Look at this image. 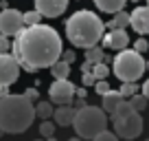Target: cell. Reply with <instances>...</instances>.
<instances>
[{"mask_svg":"<svg viewBox=\"0 0 149 141\" xmlns=\"http://www.w3.org/2000/svg\"><path fill=\"white\" fill-rule=\"evenodd\" d=\"M13 57L24 70L33 73L40 68H51L61 57V38L48 24L24 27L13 40Z\"/></svg>","mask_w":149,"mask_h":141,"instance_id":"cell-1","label":"cell"},{"mask_svg":"<svg viewBox=\"0 0 149 141\" xmlns=\"http://www.w3.org/2000/svg\"><path fill=\"white\" fill-rule=\"evenodd\" d=\"M35 104L26 95H5L0 97V128L9 135L29 130L35 119Z\"/></svg>","mask_w":149,"mask_h":141,"instance_id":"cell-2","label":"cell"},{"mask_svg":"<svg viewBox=\"0 0 149 141\" xmlns=\"http://www.w3.org/2000/svg\"><path fill=\"white\" fill-rule=\"evenodd\" d=\"M66 35L74 47L88 49L101 42L105 35V24L92 11H77L66 20Z\"/></svg>","mask_w":149,"mask_h":141,"instance_id":"cell-3","label":"cell"},{"mask_svg":"<svg viewBox=\"0 0 149 141\" xmlns=\"http://www.w3.org/2000/svg\"><path fill=\"white\" fill-rule=\"evenodd\" d=\"M72 128L77 130V137H81V139H94L101 130L107 128V113L99 106L84 104L74 113Z\"/></svg>","mask_w":149,"mask_h":141,"instance_id":"cell-4","label":"cell"},{"mask_svg":"<svg viewBox=\"0 0 149 141\" xmlns=\"http://www.w3.org/2000/svg\"><path fill=\"white\" fill-rule=\"evenodd\" d=\"M145 64L147 62L143 60V53H138L136 49H123L112 60V70H114V75L121 82H136L147 70Z\"/></svg>","mask_w":149,"mask_h":141,"instance_id":"cell-5","label":"cell"},{"mask_svg":"<svg viewBox=\"0 0 149 141\" xmlns=\"http://www.w3.org/2000/svg\"><path fill=\"white\" fill-rule=\"evenodd\" d=\"M143 117L140 113H132L130 117H123V119H114L112 126H114V132H116L121 139H136V137L143 132Z\"/></svg>","mask_w":149,"mask_h":141,"instance_id":"cell-6","label":"cell"},{"mask_svg":"<svg viewBox=\"0 0 149 141\" xmlns=\"http://www.w3.org/2000/svg\"><path fill=\"white\" fill-rule=\"evenodd\" d=\"M20 62L9 53H0V88H9L20 77Z\"/></svg>","mask_w":149,"mask_h":141,"instance_id":"cell-7","label":"cell"},{"mask_svg":"<svg viewBox=\"0 0 149 141\" xmlns=\"http://www.w3.org/2000/svg\"><path fill=\"white\" fill-rule=\"evenodd\" d=\"M24 29V13L18 9H2L0 11V33L5 35H18Z\"/></svg>","mask_w":149,"mask_h":141,"instance_id":"cell-8","label":"cell"},{"mask_svg":"<svg viewBox=\"0 0 149 141\" xmlns=\"http://www.w3.org/2000/svg\"><path fill=\"white\" fill-rule=\"evenodd\" d=\"M74 88H77V86L70 80H55L51 84V88H48V97H51V102L57 104V106H61V104H72Z\"/></svg>","mask_w":149,"mask_h":141,"instance_id":"cell-9","label":"cell"},{"mask_svg":"<svg viewBox=\"0 0 149 141\" xmlns=\"http://www.w3.org/2000/svg\"><path fill=\"white\" fill-rule=\"evenodd\" d=\"M68 7V0H35V9L44 18H59Z\"/></svg>","mask_w":149,"mask_h":141,"instance_id":"cell-10","label":"cell"},{"mask_svg":"<svg viewBox=\"0 0 149 141\" xmlns=\"http://www.w3.org/2000/svg\"><path fill=\"white\" fill-rule=\"evenodd\" d=\"M130 44V35L125 29H110V33L103 35V47L112 49V51H123Z\"/></svg>","mask_w":149,"mask_h":141,"instance_id":"cell-11","label":"cell"},{"mask_svg":"<svg viewBox=\"0 0 149 141\" xmlns=\"http://www.w3.org/2000/svg\"><path fill=\"white\" fill-rule=\"evenodd\" d=\"M130 27L136 33H140V35L149 33V7H136L130 13Z\"/></svg>","mask_w":149,"mask_h":141,"instance_id":"cell-12","label":"cell"},{"mask_svg":"<svg viewBox=\"0 0 149 141\" xmlns=\"http://www.w3.org/2000/svg\"><path fill=\"white\" fill-rule=\"evenodd\" d=\"M74 113H77V108H74L72 104H61V106H57V108H55V113H53V119H55L57 126L66 128V126H72Z\"/></svg>","mask_w":149,"mask_h":141,"instance_id":"cell-13","label":"cell"},{"mask_svg":"<svg viewBox=\"0 0 149 141\" xmlns=\"http://www.w3.org/2000/svg\"><path fill=\"white\" fill-rule=\"evenodd\" d=\"M101 97H103L101 108L105 110V113H110V115H112V110L118 106V102L123 99V95L118 93V90H107V93H105V95H101Z\"/></svg>","mask_w":149,"mask_h":141,"instance_id":"cell-14","label":"cell"},{"mask_svg":"<svg viewBox=\"0 0 149 141\" xmlns=\"http://www.w3.org/2000/svg\"><path fill=\"white\" fill-rule=\"evenodd\" d=\"M125 2L127 0H94L97 9H101L103 13H116L125 7Z\"/></svg>","mask_w":149,"mask_h":141,"instance_id":"cell-15","label":"cell"},{"mask_svg":"<svg viewBox=\"0 0 149 141\" xmlns=\"http://www.w3.org/2000/svg\"><path fill=\"white\" fill-rule=\"evenodd\" d=\"M132 113H136V110H134V106H132V102H130V99H125V97H123L121 102H118V106H116L114 110H112V121H114V119L130 117Z\"/></svg>","mask_w":149,"mask_h":141,"instance_id":"cell-16","label":"cell"},{"mask_svg":"<svg viewBox=\"0 0 149 141\" xmlns=\"http://www.w3.org/2000/svg\"><path fill=\"white\" fill-rule=\"evenodd\" d=\"M51 73H53V77H55V80H68V75H70V64L59 57V60L51 66Z\"/></svg>","mask_w":149,"mask_h":141,"instance_id":"cell-17","label":"cell"},{"mask_svg":"<svg viewBox=\"0 0 149 141\" xmlns=\"http://www.w3.org/2000/svg\"><path fill=\"white\" fill-rule=\"evenodd\" d=\"M107 27L110 29H125V27H130V13H127V11H116V13H114V18L110 20V22H107Z\"/></svg>","mask_w":149,"mask_h":141,"instance_id":"cell-18","label":"cell"},{"mask_svg":"<svg viewBox=\"0 0 149 141\" xmlns=\"http://www.w3.org/2000/svg\"><path fill=\"white\" fill-rule=\"evenodd\" d=\"M103 57H105V53H103V49L99 47V44H94V47H88V49H86V60L92 62V64H97V62H103Z\"/></svg>","mask_w":149,"mask_h":141,"instance_id":"cell-19","label":"cell"},{"mask_svg":"<svg viewBox=\"0 0 149 141\" xmlns=\"http://www.w3.org/2000/svg\"><path fill=\"white\" fill-rule=\"evenodd\" d=\"M53 102H40L35 104V115L37 117H42V119H51L53 117Z\"/></svg>","mask_w":149,"mask_h":141,"instance_id":"cell-20","label":"cell"},{"mask_svg":"<svg viewBox=\"0 0 149 141\" xmlns=\"http://www.w3.org/2000/svg\"><path fill=\"white\" fill-rule=\"evenodd\" d=\"M130 102H132V106H134L136 113H143V110L147 108V102H149V99L145 97V95H132Z\"/></svg>","mask_w":149,"mask_h":141,"instance_id":"cell-21","label":"cell"},{"mask_svg":"<svg viewBox=\"0 0 149 141\" xmlns=\"http://www.w3.org/2000/svg\"><path fill=\"white\" fill-rule=\"evenodd\" d=\"M42 18H44V16L40 13L37 9H33V11H26V13H24V24H26V27H33V24H40V22H42Z\"/></svg>","mask_w":149,"mask_h":141,"instance_id":"cell-22","label":"cell"},{"mask_svg":"<svg viewBox=\"0 0 149 141\" xmlns=\"http://www.w3.org/2000/svg\"><path fill=\"white\" fill-rule=\"evenodd\" d=\"M136 88H138V86H136V82H123V86L118 88V93H121L125 99H130L132 95H136Z\"/></svg>","mask_w":149,"mask_h":141,"instance_id":"cell-23","label":"cell"},{"mask_svg":"<svg viewBox=\"0 0 149 141\" xmlns=\"http://www.w3.org/2000/svg\"><path fill=\"white\" fill-rule=\"evenodd\" d=\"M107 73H110V68H107L103 62H97V64L92 66V75L97 77V80H105L107 77Z\"/></svg>","mask_w":149,"mask_h":141,"instance_id":"cell-24","label":"cell"},{"mask_svg":"<svg viewBox=\"0 0 149 141\" xmlns=\"http://www.w3.org/2000/svg\"><path fill=\"white\" fill-rule=\"evenodd\" d=\"M40 135L44 137V139H48V137L55 135V123H51L48 119H44L42 123H40Z\"/></svg>","mask_w":149,"mask_h":141,"instance_id":"cell-25","label":"cell"},{"mask_svg":"<svg viewBox=\"0 0 149 141\" xmlns=\"http://www.w3.org/2000/svg\"><path fill=\"white\" fill-rule=\"evenodd\" d=\"M92 141H118V135L116 132H107V130H101Z\"/></svg>","mask_w":149,"mask_h":141,"instance_id":"cell-26","label":"cell"},{"mask_svg":"<svg viewBox=\"0 0 149 141\" xmlns=\"http://www.w3.org/2000/svg\"><path fill=\"white\" fill-rule=\"evenodd\" d=\"M94 90H97V95L101 97V95H105L107 90H110V84H107L105 80H97V84H94Z\"/></svg>","mask_w":149,"mask_h":141,"instance_id":"cell-27","label":"cell"},{"mask_svg":"<svg viewBox=\"0 0 149 141\" xmlns=\"http://www.w3.org/2000/svg\"><path fill=\"white\" fill-rule=\"evenodd\" d=\"M81 82H84V86H94L97 77L92 75V70H86V73H81Z\"/></svg>","mask_w":149,"mask_h":141,"instance_id":"cell-28","label":"cell"},{"mask_svg":"<svg viewBox=\"0 0 149 141\" xmlns=\"http://www.w3.org/2000/svg\"><path fill=\"white\" fill-rule=\"evenodd\" d=\"M11 49V42H9V35L0 33V53H7Z\"/></svg>","mask_w":149,"mask_h":141,"instance_id":"cell-29","label":"cell"},{"mask_svg":"<svg viewBox=\"0 0 149 141\" xmlns=\"http://www.w3.org/2000/svg\"><path fill=\"white\" fill-rule=\"evenodd\" d=\"M134 49H136V51H138V53H145V51H147V49H149V42H147V40H145V38H138V40H136V42H134Z\"/></svg>","mask_w":149,"mask_h":141,"instance_id":"cell-30","label":"cell"},{"mask_svg":"<svg viewBox=\"0 0 149 141\" xmlns=\"http://www.w3.org/2000/svg\"><path fill=\"white\" fill-rule=\"evenodd\" d=\"M74 57H77V53H74V51H61V60L68 62V64H72Z\"/></svg>","mask_w":149,"mask_h":141,"instance_id":"cell-31","label":"cell"},{"mask_svg":"<svg viewBox=\"0 0 149 141\" xmlns=\"http://www.w3.org/2000/svg\"><path fill=\"white\" fill-rule=\"evenodd\" d=\"M24 95H26V97L31 99V102H35V99L40 97V93H37V88H26V90H24Z\"/></svg>","mask_w":149,"mask_h":141,"instance_id":"cell-32","label":"cell"},{"mask_svg":"<svg viewBox=\"0 0 149 141\" xmlns=\"http://www.w3.org/2000/svg\"><path fill=\"white\" fill-rule=\"evenodd\" d=\"M74 97L86 99V97H88V90H86V88H74Z\"/></svg>","mask_w":149,"mask_h":141,"instance_id":"cell-33","label":"cell"},{"mask_svg":"<svg viewBox=\"0 0 149 141\" xmlns=\"http://www.w3.org/2000/svg\"><path fill=\"white\" fill-rule=\"evenodd\" d=\"M92 66H94L92 62H88V60H86V64L81 66V73H86V70H92Z\"/></svg>","mask_w":149,"mask_h":141,"instance_id":"cell-34","label":"cell"},{"mask_svg":"<svg viewBox=\"0 0 149 141\" xmlns=\"http://www.w3.org/2000/svg\"><path fill=\"white\" fill-rule=\"evenodd\" d=\"M143 95H145V97L149 99V80H147V82L143 84Z\"/></svg>","mask_w":149,"mask_h":141,"instance_id":"cell-35","label":"cell"},{"mask_svg":"<svg viewBox=\"0 0 149 141\" xmlns=\"http://www.w3.org/2000/svg\"><path fill=\"white\" fill-rule=\"evenodd\" d=\"M68 141H84L81 137H72V139H68Z\"/></svg>","mask_w":149,"mask_h":141,"instance_id":"cell-36","label":"cell"},{"mask_svg":"<svg viewBox=\"0 0 149 141\" xmlns=\"http://www.w3.org/2000/svg\"><path fill=\"white\" fill-rule=\"evenodd\" d=\"M46 141H57V139H55V137H48V139H46Z\"/></svg>","mask_w":149,"mask_h":141,"instance_id":"cell-37","label":"cell"},{"mask_svg":"<svg viewBox=\"0 0 149 141\" xmlns=\"http://www.w3.org/2000/svg\"><path fill=\"white\" fill-rule=\"evenodd\" d=\"M2 135H5V130H2V128H0V137H2Z\"/></svg>","mask_w":149,"mask_h":141,"instance_id":"cell-38","label":"cell"},{"mask_svg":"<svg viewBox=\"0 0 149 141\" xmlns=\"http://www.w3.org/2000/svg\"><path fill=\"white\" fill-rule=\"evenodd\" d=\"M145 68H147V70H149V62H147V64H145Z\"/></svg>","mask_w":149,"mask_h":141,"instance_id":"cell-39","label":"cell"},{"mask_svg":"<svg viewBox=\"0 0 149 141\" xmlns=\"http://www.w3.org/2000/svg\"><path fill=\"white\" fill-rule=\"evenodd\" d=\"M127 2H138V0H127Z\"/></svg>","mask_w":149,"mask_h":141,"instance_id":"cell-40","label":"cell"},{"mask_svg":"<svg viewBox=\"0 0 149 141\" xmlns=\"http://www.w3.org/2000/svg\"><path fill=\"white\" fill-rule=\"evenodd\" d=\"M35 141H42V139H35Z\"/></svg>","mask_w":149,"mask_h":141,"instance_id":"cell-41","label":"cell"},{"mask_svg":"<svg viewBox=\"0 0 149 141\" xmlns=\"http://www.w3.org/2000/svg\"><path fill=\"white\" fill-rule=\"evenodd\" d=\"M147 5H149V0H147Z\"/></svg>","mask_w":149,"mask_h":141,"instance_id":"cell-42","label":"cell"},{"mask_svg":"<svg viewBox=\"0 0 149 141\" xmlns=\"http://www.w3.org/2000/svg\"><path fill=\"white\" fill-rule=\"evenodd\" d=\"M147 141H149V139H147Z\"/></svg>","mask_w":149,"mask_h":141,"instance_id":"cell-43","label":"cell"}]
</instances>
